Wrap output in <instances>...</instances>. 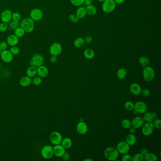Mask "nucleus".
Returning <instances> with one entry per match:
<instances>
[{
  "label": "nucleus",
  "instance_id": "f257e3e1",
  "mask_svg": "<svg viewBox=\"0 0 161 161\" xmlns=\"http://www.w3.org/2000/svg\"><path fill=\"white\" fill-rule=\"evenodd\" d=\"M34 21L30 17L25 18L20 22V27L23 29L26 33H30L34 29Z\"/></svg>",
  "mask_w": 161,
  "mask_h": 161
},
{
  "label": "nucleus",
  "instance_id": "f03ea898",
  "mask_svg": "<svg viewBox=\"0 0 161 161\" xmlns=\"http://www.w3.org/2000/svg\"><path fill=\"white\" fill-rule=\"evenodd\" d=\"M104 155L105 158L109 161H114L118 158L119 153L117 149L112 146L106 148L104 151Z\"/></svg>",
  "mask_w": 161,
  "mask_h": 161
},
{
  "label": "nucleus",
  "instance_id": "7ed1b4c3",
  "mask_svg": "<svg viewBox=\"0 0 161 161\" xmlns=\"http://www.w3.org/2000/svg\"><path fill=\"white\" fill-rule=\"evenodd\" d=\"M155 75L156 73L153 68L149 65L144 67L143 69V76L144 80L146 82H149L152 81L154 79Z\"/></svg>",
  "mask_w": 161,
  "mask_h": 161
},
{
  "label": "nucleus",
  "instance_id": "20e7f679",
  "mask_svg": "<svg viewBox=\"0 0 161 161\" xmlns=\"http://www.w3.org/2000/svg\"><path fill=\"white\" fill-rule=\"evenodd\" d=\"M41 154L43 158L48 160L54 156L53 146L50 145L44 146L41 150Z\"/></svg>",
  "mask_w": 161,
  "mask_h": 161
},
{
  "label": "nucleus",
  "instance_id": "39448f33",
  "mask_svg": "<svg viewBox=\"0 0 161 161\" xmlns=\"http://www.w3.org/2000/svg\"><path fill=\"white\" fill-rule=\"evenodd\" d=\"M116 5L113 0H105L102 4V10L104 13H110L115 10Z\"/></svg>",
  "mask_w": 161,
  "mask_h": 161
},
{
  "label": "nucleus",
  "instance_id": "423d86ee",
  "mask_svg": "<svg viewBox=\"0 0 161 161\" xmlns=\"http://www.w3.org/2000/svg\"><path fill=\"white\" fill-rule=\"evenodd\" d=\"M44 62V58L43 55L40 54H36L33 55L29 61V64L31 66L38 67L41 66Z\"/></svg>",
  "mask_w": 161,
  "mask_h": 161
},
{
  "label": "nucleus",
  "instance_id": "0eeeda50",
  "mask_svg": "<svg viewBox=\"0 0 161 161\" xmlns=\"http://www.w3.org/2000/svg\"><path fill=\"white\" fill-rule=\"evenodd\" d=\"M62 139L63 138L61 133L56 131H53L50 135V140L53 145L61 144Z\"/></svg>",
  "mask_w": 161,
  "mask_h": 161
},
{
  "label": "nucleus",
  "instance_id": "6e6552de",
  "mask_svg": "<svg viewBox=\"0 0 161 161\" xmlns=\"http://www.w3.org/2000/svg\"><path fill=\"white\" fill-rule=\"evenodd\" d=\"M62 51V46L60 44L55 42L51 44L49 48L50 54L52 55L58 56L60 55Z\"/></svg>",
  "mask_w": 161,
  "mask_h": 161
},
{
  "label": "nucleus",
  "instance_id": "1a4fd4ad",
  "mask_svg": "<svg viewBox=\"0 0 161 161\" xmlns=\"http://www.w3.org/2000/svg\"><path fill=\"white\" fill-rule=\"evenodd\" d=\"M29 16L33 21H38L41 20L43 18V12L39 8L33 9L30 12Z\"/></svg>",
  "mask_w": 161,
  "mask_h": 161
},
{
  "label": "nucleus",
  "instance_id": "9d476101",
  "mask_svg": "<svg viewBox=\"0 0 161 161\" xmlns=\"http://www.w3.org/2000/svg\"><path fill=\"white\" fill-rule=\"evenodd\" d=\"M116 149L119 154H127L129 152L130 146L126 141H121L117 144Z\"/></svg>",
  "mask_w": 161,
  "mask_h": 161
},
{
  "label": "nucleus",
  "instance_id": "9b49d317",
  "mask_svg": "<svg viewBox=\"0 0 161 161\" xmlns=\"http://www.w3.org/2000/svg\"><path fill=\"white\" fill-rule=\"evenodd\" d=\"M0 57L1 60L5 63H10L13 59V55L9 50L6 49L1 51Z\"/></svg>",
  "mask_w": 161,
  "mask_h": 161
},
{
  "label": "nucleus",
  "instance_id": "f8f14e48",
  "mask_svg": "<svg viewBox=\"0 0 161 161\" xmlns=\"http://www.w3.org/2000/svg\"><path fill=\"white\" fill-rule=\"evenodd\" d=\"M142 132L145 136H149L153 133L154 127L152 123H146L142 126Z\"/></svg>",
  "mask_w": 161,
  "mask_h": 161
},
{
  "label": "nucleus",
  "instance_id": "ddd939ff",
  "mask_svg": "<svg viewBox=\"0 0 161 161\" xmlns=\"http://www.w3.org/2000/svg\"><path fill=\"white\" fill-rule=\"evenodd\" d=\"M12 11L10 10H5L1 13L0 19L1 21L8 24L12 20Z\"/></svg>",
  "mask_w": 161,
  "mask_h": 161
},
{
  "label": "nucleus",
  "instance_id": "4468645a",
  "mask_svg": "<svg viewBox=\"0 0 161 161\" xmlns=\"http://www.w3.org/2000/svg\"><path fill=\"white\" fill-rule=\"evenodd\" d=\"M134 110H135L137 113L143 114L144 113L146 112L147 106L144 102L138 101L134 105Z\"/></svg>",
  "mask_w": 161,
  "mask_h": 161
},
{
  "label": "nucleus",
  "instance_id": "2eb2a0df",
  "mask_svg": "<svg viewBox=\"0 0 161 161\" xmlns=\"http://www.w3.org/2000/svg\"><path fill=\"white\" fill-rule=\"evenodd\" d=\"M54 155L57 157H62L66 152V149L61 145H54L53 147Z\"/></svg>",
  "mask_w": 161,
  "mask_h": 161
},
{
  "label": "nucleus",
  "instance_id": "dca6fc26",
  "mask_svg": "<svg viewBox=\"0 0 161 161\" xmlns=\"http://www.w3.org/2000/svg\"><path fill=\"white\" fill-rule=\"evenodd\" d=\"M143 118L146 123H152L153 121L157 118V114L155 112H145L143 113Z\"/></svg>",
  "mask_w": 161,
  "mask_h": 161
},
{
  "label": "nucleus",
  "instance_id": "f3484780",
  "mask_svg": "<svg viewBox=\"0 0 161 161\" xmlns=\"http://www.w3.org/2000/svg\"><path fill=\"white\" fill-rule=\"evenodd\" d=\"M48 69L46 66L41 65L37 67V75L41 78H44L48 75Z\"/></svg>",
  "mask_w": 161,
  "mask_h": 161
},
{
  "label": "nucleus",
  "instance_id": "a211bd4d",
  "mask_svg": "<svg viewBox=\"0 0 161 161\" xmlns=\"http://www.w3.org/2000/svg\"><path fill=\"white\" fill-rule=\"evenodd\" d=\"M144 123V120L143 117L140 116L135 117L131 121V125L132 127H134L135 129L140 128L142 127Z\"/></svg>",
  "mask_w": 161,
  "mask_h": 161
},
{
  "label": "nucleus",
  "instance_id": "6ab92c4d",
  "mask_svg": "<svg viewBox=\"0 0 161 161\" xmlns=\"http://www.w3.org/2000/svg\"><path fill=\"white\" fill-rule=\"evenodd\" d=\"M76 129L77 132L80 134L81 135H84L87 133L88 131V127L87 124L84 121H80L78 123V124L76 127Z\"/></svg>",
  "mask_w": 161,
  "mask_h": 161
},
{
  "label": "nucleus",
  "instance_id": "aec40b11",
  "mask_svg": "<svg viewBox=\"0 0 161 161\" xmlns=\"http://www.w3.org/2000/svg\"><path fill=\"white\" fill-rule=\"evenodd\" d=\"M130 91L133 95H139L142 91V87L138 83H133L130 86Z\"/></svg>",
  "mask_w": 161,
  "mask_h": 161
},
{
  "label": "nucleus",
  "instance_id": "412c9836",
  "mask_svg": "<svg viewBox=\"0 0 161 161\" xmlns=\"http://www.w3.org/2000/svg\"><path fill=\"white\" fill-rule=\"evenodd\" d=\"M6 42L10 46H17L19 43V38L14 34H11L7 37Z\"/></svg>",
  "mask_w": 161,
  "mask_h": 161
},
{
  "label": "nucleus",
  "instance_id": "4be33fe9",
  "mask_svg": "<svg viewBox=\"0 0 161 161\" xmlns=\"http://www.w3.org/2000/svg\"><path fill=\"white\" fill-rule=\"evenodd\" d=\"M19 84L21 87H29L32 84V78L28 76H24L20 79Z\"/></svg>",
  "mask_w": 161,
  "mask_h": 161
},
{
  "label": "nucleus",
  "instance_id": "5701e85b",
  "mask_svg": "<svg viewBox=\"0 0 161 161\" xmlns=\"http://www.w3.org/2000/svg\"><path fill=\"white\" fill-rule=\"evenodd\" d=\"M26 74L31 78L34 77L37 75V67L30 65L27 70Z\"/></svg>",
  "mask_w": 161,
  "mask_h": 161
},
{
  "label": "nucleus",
  "instance_id": "b1692460",
  "mask_svg": "<svg viewBox=\"0 0 161 161\" xmlns=\"http://www.w3.org/2000/svg\"><path fill=\"white\" fill-rule=\"evenodd\" d=\"M87 11L85 8L84 7H80L76 11V15L79 19H82L85 17L87 15Z\"/></svg>",
  "mask_w": 161,
  "mask_h": 161
},
{
  "label": "nucleus",
  "instance_id": "393cba45",
  "mask_svg": "<svg viewBox=\"0 0 161 161\" xmlns=\"http://www.w3.org/2000/svg\"><path fill=\"white\" fill-rule=\"evenodd\" d=\"M125 141L129 146H133L136 143V136L133 134H130L126 138Z\"/></svg>",
  "mask_w": 161,
  "mask_h": 161
},
{
  "label": "nucleus",
  "instance_id": "a878e982",
  "mask_svg": "<svg viewBox=\"0 0 161 161\" xmlns=\"http://www.w3.org/2000/svg\"><path fill=\"white\" fill-rule=\"evenodd\" d=\"M85 10L87 11V14L90 16L95 15L97 13V9L96 7L92 4L87 6V7L85 8Z\"/></svg>",
  "mask_w": 161,
  "mask_h": 161
},
{
  "label": "nucleus",
  "instance_id": "bb28decb",
  "mask_svg": "<svg viewBox=\"0 0 161 161\" xmlns=\"http://www.w3.org/2000/svg\"><path fill=\"white\" fill-rule=\"evenodd\" d=\"M61 144L66 149L70 148V147H72V142L70 138H65L62 139Z\"/></svg>",
  "mask_w": 161,
  "mask_h": 161
},
{
  "label": "nucleus",
  "instance_id": "cd10ccee",
  "mask_svg": "<svg viewBox=\"0 0 161 161\" xmlns=\"http://www.w3.org/2000/svg\"><path fill=\"white\" fill-rule=\"evenodd\" d=\"M84 55L87 59H92L95 56V52L92 49H87L84 51Z\"/></svg>",
  "mask_w": 161,
  "mask_h": 161
},
{
  "label": "nucleus",
  "instance_id": "c85d7f7f",
  "mask_svg": "<svg viewBox=\"0 0 161 161\" xmlns=\"http://www.w3.org/2000/svg\"><path fill=\"white\" fill-rule=\"evenodd\" d=\"M85 41H84V39L82 37H79L77 38L74 41V45L75 47L76 48H81L83 46H84L85 44Z\"/></svg>",
  "mask_w": 161,
  "mask_h": 161
},
{
  "label": "nucleus",
  "instance_id": "c756f323",
  "mask_svg": "<svg viewBox=\"0 0 161 161\" xmlns=\"http://www.w3.org/2000/svg\"><path fill=\"white\" fill-rule=\"evenodd\" d=\"M144 160L146 161H157L158 158L154 153H148L144 156Z\"/></svg>",
  "mask_w": 161,
  "mask_h": 161
},
{
  "label": "nucleus",
  "instance_id": "7c9ffc66",
  "mask_svg": "<svg viewBox=\"0 0 161 161\" xmlns=\"http://www.w3.org/2000/svg\"><path fill=\"white\" fill-rule=\"evenodd\" d=\"M138 62L139 64L143 66V67H146V66H148L150 64V61L149 60L148 58L146 56H141L138 59Z\"/></svg>",
  "mask_w": 161,
  "mask_h": 161
},
{
  "label": "nucleus",
  "instance_id": "2f4dec72",
  "mask_svg": "<svg viewBox=\"0 0 161 161\" xmlns=\"http://www.w3.org/2000/svg\"><path fill=\"white\" fill-rule=\"evenodd\" d=\"M14 31V34L19 38L23 37L25 35V33H26L23 29L22 28H21L20 26L17 28L16 29H15Z\"/></svg>",
  "mask_w": 161,
  "mask_h": 161
},
{
  "label": "nucleus",
  "instance_id": "473e14b6",
  "mask_svg": "<svg viewBox=\"0 0 161 161\" xmlns=\"http://www.w3.org/2000/svg\"><path fill=\"white\" fill-rule=\"evenodd\" d=\"M127 75V70L124 68H121L119 69L117 72V77L119 79H123Z\"/></svg>",
  "mask_w": 161,
  "mask_h": 161
},
{
  "label": "nucleus",
  "instance_id": "72a5a7b5",
  "mask_svg": "<svg viewBox=\"0 0 161 161\" xmlns=\"http://www.w3.org/2000/svg\"><path fill=\"white\" fill-rule=\"evenodd\" d=\"M121 125L123 128L129 129L131 126V121L127 119H123L121 121Z\"/></svg>",
  "mask_w": 161,
  "mask_h": 161
},
{
  "label": "nucleus",
  "instance_id": "f704fd0d",
  "mask_svg": "<svg viewBox=\"0 0 161 161\" xmlns=\"http://www.w3.org/2000/svg\"><path fill=\"white\" fill-rule=\"evenodd\" d=\"M9 28H10L11 30H14L20 26V22L19 21L11 20L8 24Z\"/></svg>",
  "mask_w": 161,
  "mask_h": 161
},
{
  "label": "nucleus",
  "instance_id": "c9c22d12",
  "mask_svg": "<svg viewBox=\"0 0 161 161\" xmlns=\"http://www.w3.org/2000/svg\"><path fill=\"white\" fill-rule=\"evenodd\" d=\"M42 78L37 76V77H34L33 78V80H32V84L34 85L38 86L42 84Z\"/></svg>",
  "mask_w": 161,
  "mask_h": 161
},
{
  "label": "nucleus",
  "instance_id": "e433bc0d",
  "mask_svg": "<svg viewBox=\"0 0 161 161\" xmlns=\"http://www.w3.org/2000/svg\"><path fill=\"white\" fill-rule=\"evenodd\" d=\"M125 108L127 110L129 111H131L134 110V104L133 102L130 101H128L126 102L124 105Z\"/></svg>",
  "mask_w": 161,
  "mask_h": 161
},
{
  "label": "nucleus",
  "instance_id": "4c0bfd02",
  "mask_svg": "<svg viewBox=\"0 0 161 161\" xmlns=\"http://www.w3.org/2000/svg\"><path fill=\"white\" fill-rule=\"evenodd\" d=\"M144 160V156L140 153H137L132 157V161H142Z\"/></svg>",
  "mask_w": 161,
  "mask_h": 161
},
{
  "label": "nucleus",
  "instance_id": "58836bf2",
  "mask_svg": "<svg viewBox=\"0 0 161 161\" xmlns=\"http://www.w3.org/2000/svg\"><path fill=\"white\" fill-rule=\"evenodd\" d=\"M9 50L11 52V54L13 55V56L14 55H18L19 54V52H20L19 48L17 46H11V48H10Z\"/></svg>",
  "mask_w": 161,
  "mask_h": 161
},
{
  "label": "nucleus",
  "instance_id": "ea45409f",
  "mask_svg": "<svg viewBox=\"0 0 161 161\" xmlns=\"http://www.w3.org/2000/svg\"><path fill=\"white\" fill-rule=\"evenodd\" d=\"M153 122V124L154 127L156 129H161V121L160 119H154Z\"/></svg>",
  "mask_w": 161,
  "mask_h": 161
},
{
  "label": "nucleus",
  "instance_id": "a19ab883",
  "mask_svg": "<svg viewBox=\"0 0 161 161\" xmlns=\"http://www.w3.org/2000/svg\"><path fill=\"white\" fill-rule=\"evenodd\" d=\"M21 16L19 13L18 12H14L12 14V20L14 21H21Z\"/></svg>",
  "mask_w": 161,
  "mask_h": 161
},
{
  "label": "nucleus",
  "instance_id": "79ce46f5",
  "mask_svg": "<svg viewBox=\"0 0 161 161\" xmlns=\"http://www.w3.org/2000/svg\"><path fill=\"white\" fill-rule=\"evenodd\" d=\"M8 24L3 22L0 23V32H5L8 29Z\"/></svg>",
  "mask_w": 161,
  "mask_h": 161
},
{
  "label": "nucleus",
  "instance_id": "37998d69",
  "mask_svg": "<svg viewBox=\"0 0 161 161\" xmlns=\"http://www.w3.org/2000/svg\"><path fill=\"white\" fill-rule=\"evenodd\" d=\"M70 3L75 6H81L84 3V0H70Z\"/></svg>",
  "mask_w": 161,
  "mask_h": 161
},
{
  "label": "nucleus",
  "instance_id": "c03bdc74",
  "mask_svg": "<svg viewBox=\"0 0 161 161\" xmlns=\"http://www.w3.org/2000/svg\"><path fill=\"white\" fill-rule=\"evenodd\" d=\"M69 20L71 21V22H73V23H76L78 22L79 21V19L78 18L76 14H70V15L69 17Z\"/></svg>",
  "mask_w": 161,
  "mask_h": 161
},
{
  "label": "nucleus",
  "instance_id": "a18cd8bd",
  "mask_svg": "<svg viewBox=\"0 0 161 161\" xmlns=\"http://www.w3.org/2000/svg\"><path fill=\"white\" fill-rule=\"evenodd\" d=\"M8 47V44H7V42L3 41L0 42V50L1 51L7 49Z\"/></svg>",
  "mask_w": 161,
  "mask_h": 161
},
{
  "label": "nucleus",
  "instance_id": "49530a36",
  "mask_svg": "<svg viewBox=\"0 0 161 161\" xmlns=\"http://www.w3.org/2000/svg\"><path fill=\"white\" fill-rule=\"evenodd\" d=\"M122 161H132V157L129 154H125L123 156L121 159Z\"/></svg>",
  "mask_w": 161,
  "mask_h": 161
},
{
  "label": "nucleus",
  "instance_id": "de8ad7c7",
  "mask_svg": "<svg viewBox=\"0 0 161 161\" xmlns=\"http://www.w3.org/2000/svg\"><path fill=\"white\" fill-rule=\"evenodd\" d=\"M141 94H142V95L144 97H147L150 95V91L147 88H144L143 89H142Z\"/></svg>",
  "mask_w": 161,
  "mask_h": 161
},
{
  "label": "nucleus",
  "instance_id": "09e8293b",
  "mask_svg": "<svg viewBox=\"0 0 161 161\" xmlns=\"http://www.w3.org/2000/svg\"><path fill=\"white\" fill-rule=\"evenodd\" d=\"M62 157V160L64 161H67L70 160V154L68 152H66Z\"/></svg>",
  "mask_w": 161,
  "mask_h": 161
},
{
  "label": "nucleus",
  "instance_id": "8fccbe9b",
  "mask_svg": "<svg viewBox=\"0 0 161 161\" xmlns=\"http://www.w3.org/2000/svg\"><path fill=\"white\" fill-rule=\"evenodd\" d=\"M58 61V58L56 56L52 55L51 57L50 58V61L52 64H55Z\"/></svg>",
  "mask_w": 161,
  "mask_h": 161
},
{
  "label": "nucleus",
  "instance_id": "3c124183",
  "mask_svg": "<svg viewBox=\"0 0 161 161\" xmlns=\"http://www.w3.org/2000/svg\"><path fill=\"white\" fill-rule=\"evenodd\" d=\"M84 41L85 43L89 44L91 43L93 41V38L91 36H87L84 38Z\"/></svg>",
  "mask_w": 161,
  "mask_h": 161
},
{
  "label": "nucleus",
  "instance_id": "603ef678",
  "mask_svg": "<svg viewBox=\"0 0 161 161\" xmlns=\"http://www.w3.org/2000/svg\"><path fill=\"white\" fill-rule=\"evenodd\" d=\"M148 153V150L146 148H142L140 150V153L144 156H145Z\"/></svg>",
  "mask_w": 161,
  "mask_h": 161
},
{
  "label": "nucleus",
  "instance_id": "864d4df0",
  "mask_svg": "<svg viewBox=\"0 0 161 161\" xmlns=\"http://www.w3.org/2000/svg\"><path fill=\"white\" fill-rule=\"evenodd\" d=\"M93 0H84V3L87 6L92 4Z\"/></svg>",
  "mask_w": 161,
  "mask_h": 161
},
{
  "label": "nucleus",
  "instance_id": "5fc2aeb1",
  "mask_svg": "<svg viewBox=\"0 0 161 161\" xmlns=\"http://www.w3.org/2000/svg\"><path fill=\"white\" fill-rule=\"evenodd\" d=\"M116 4H121L125 1V0H113Z\"/></svg>",
  "mask_w": 161,
  "mask_h": 161
},
{
  "label": "nucleus",
  "instance_id": "6e6d98bb",
  "mask_svg": "<svg viewBox=\"0 0 161 161\" xmlns=\"http://www.w3.org/2000/svg\"><path fill=\"white\" fill-rule=\"evenodd\" d=\"M136 129H135L134 127L131 126V127L129 128V132H130L131 134H134L136 132Z\"/></svg>",
  "mask_w": 161,
  "mask_h": 161
},
{
  "label": "nucleus",
  "instance_id": "4d7b16f0",
  "mask_svg": "<svg viewBox=\"0 0 161 161\" xmlns=\"http://www.w3.org/2000/svg\"><path fill=\"white\" fill-rule=\"evenodd\" d=\"M84 161H92V159H90L87 158L85 159V160H84Z\"/></svg>",
  "mask_w": 161,
  "mask_h": 161
},
{
  "label": "nucleus",
  "instance_id": "13d9d810",
  "mask_svg": "<svg viewBox=\"0 0 161 161\" xmlns=\"http://www.w3.org/2000/svg\"><path fill=\"white\" fill-rule=\"evenodd\" d=\"M98 1L101 3H103V1H105V0H97Z\"/></svg>",
  "mask_w": 161,
  "mask_h": 161
},
{
  "label": "nucleus",
  "instance_id": "bf43d9fd",
  "mask_svg": "<svg viewBox=\"0 0 161 161\" xmlns=\"http://www.w3.org/2000/svg\"><path fill=\"white\" fill-rule=\"evenodd\" d=\"M1 62H0V69H1Z\"/></svg>",
  "mask_w": 161,
  "mask_h": 161
},
{
  "label": "nucleus",
  "instance_id": "052dcab7",
  "mask_svg": "<svg viewBox=\"0 0 161 161\" xmlns=\"http://www.w3.org/2000/svg\"><path fill=\"white\" fill-rule=\"evenodd\" d=\"M1 51L0 50V55H1Z\"/></svg>",
  "mask_w": 161,
  "mask_h": 161
}]
</instances>
